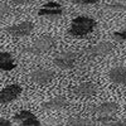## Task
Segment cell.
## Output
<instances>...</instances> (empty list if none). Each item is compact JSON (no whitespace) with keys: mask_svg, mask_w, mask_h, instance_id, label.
Wrapping results in <instances>:
<instances>
[{"mask_svg":"<svg viewBox=\"0 0 126 126\" xmlns=\"http://www.w3.org/2000/svg\"><path fill=\"white\" fill-rule=\"evenodd\" d=\"M94 27H96V20L94 19L81 15L73 19L69 28V34L73 37H85L88 33H91L94 29Z\"/></svg>","mask_w":126,"mask_h":126,"instance_id":"1","label":"cell"},{"mask_svg":"<svg viewBox=\"0 0 126 126\" xmlns=\"http://www.w3.org/2000/svg\"><path fill=\"white\" fill-rule=\"evenodd\" d=\"M54 46H56V40L53 38L49 35H43V37L38 38L32 46L25 47L23 52L30 53V54H43L46 52L50 50Z\"/></svg>","mask_w":126,"mask_h":126,"instance_id":"2","label":"cell"},{"mask_svg":"<svg viewBox=\"0 0 126 126\" xmlns=\"http://www.w3.org/2000/svg\"><path fill=\"white\" fill-rule=\"evenodd\" d=\"M117 111L119 105L116 102H103L93 110V113L98 117L100 121H102V124H106L110 120H112V117L117 113Z\"/></svg>","mask_w":126,"mask_h":126,"instance_id":"3","label":"cell"},{"mask_svg":"<svg viewBox=\"0 0 126 126\" xmlns=\"http://www.w3.org/2000/svg\"><path fill=\"white\" fill-rule=\"evenodd\" d=\"M113 49V44L111 42H100V43L90 47L85 53L87 54L88 58H97V57H105L109 54L110 52Z\"/></svg>","mask_w":126,"mask_h":126,"instance_id":"4","label":"cell"},{"mask_svg":"<svg viewBox=\"0 0 126 126\" xmlns=\"http://www.w3.org/2000/svg\"><path fill=\"white\" fill-rule=\"evenodd\" d=\"M77 57H78V53H75V52H64V53L57 56L53 62L61 69H69V68H73V66H75V63L77 61Z\"/></svg>","mask_w":126,"mask_h":126,"instance_id":"5","label":"cell"},{"mask_svg":"<svg viewBox=\"0 0 126 126\" xmlns=\"http://www.w3.org/2000/svg\"><path fill=\"white\" fill-rule=\"evenodd\" d=\"M33 29H34L33 23H30V22H23V23L16 24V25L8 27L5 30L8 32L10 35L16 37V38H22V37H27V35L32 34Z\"/></svg>","mask_w":126,"mask_h":126,"instance_id":"6","label":"cell"},{"mask_svg":"<svg viewBox=\"0 0 126 126\" xmlns=\"http://www.w3.org/2000/svg\"><path fill=\"white\" fill-rule=\"evenodd\" d=\"M22 93V87L19 85H10L0 91V103H8L18 98Z\"/></svg>","mask_w":126,"mask_h":126,"instance_id":"7","label":"cell"},{"mask_svg":"<svg viewBox=\"0 0 126 126\" xmlns=\"http://www.w3.org/2000/svg\"><path fill=\"white\" fill-rule=\"evenodd\" d=\"M53 78H54V72L47 68H39L30 73V79L38 83V85H44V83L52 81Z\"/></svg>","mask_w":126,"mask_h":126,"instance_id":"8","label":"cell"},{"mask_svg":"<svg viewBox=\"0 0 126 126\" xmlns=\"http://www.w3.org/2000/svg\"><path fill=\"white\" fill-rule=\"evenodd\" d=\"M76 96L82 97V98H87V97H92L96 94L97 92V86L92 82H83L81 85L76 86L73 90Z\"/></svg>","mask_w":126,"mask_h":126,"instance_id":"9","label":"cell"},{"mask_svg":"<svg viewBox=\"0 0 126 126\" xmlns=\"http://www.w3.org/2000/svg\"><path fill=\"white\" fill-rule=\"evenodd\" d=\"M62 14H63V9L56 1H49L38 10V15L40 16H53L54 18V16H61Z\"/></svg>","mask_w":126,"mask_h":126,"instance_id":"10","label":"cell"},{"mask_svg":"<svg viewBox=\"0 0 126 126\" xmlns=\"http://www.w3.org/2000/svg\"><path fill=\"white\" fill-rule=\"evenodd\" d=\"M109 78L115 85H126V67H113L109 72Z\"/></svg>","mask_w":126,"mask_h":126,"instance_id":"11","label":"cell"},{"mask_svg":"<svg viewBox=\"0 0 126 126\" xmlns=\"http://www.w3.org/2000/svg\"><path fill=\"white\" fill-rule=\"evenodd\" d=\"M67 106H68V102L66 97H63V96H56L42 105V107L44 110H63Z\"/></svg>","mask_w":126,"mask_h":126,"instance_id":"12","label":"cell"},{"mask_svg":"<svg viewBox=\"0 0 126 126\" xmlns=\"http://www.w3.org/2000/svg\"><path fill=\"white\" fill-rule=\"evenodd\" d=\"M15 61L12 54L8 52H0V69L3 71H12L15 68Z\"/></svg>","mask_w":126,"mask_h":126,"instance_id":"13","label":"cell"},{"mask_svg":"<svg viewBox=\"0 0 126 126\" xmlns=\"http://www.w3.org/2000/svg\"><path fill=\"white\" fill-rule=\"evenodd\" d=\"M67 125H69V126H88V125H92V122L88 119H86V117L73 116V117L68 119Z\"/></svg>","mask_w":126,"mask_h":126,"instance_id":"14","label":"cell"},{"mask_svg":"<svg viewBox=\"0 0 126 126\" xmlns=\"http://www.w3.org/2000/svg\"><path fill=\"white\" fill-rule=\"evenodd\" d=\"M30 117H35V116H34V115L30 111H28V110H23V111L18 112L15 116H14V122L22 124L23 121H25V120H28V119H30Z\"/></svg>","mask_w":126,"mask_h":126,"instance_id":"15","label":"cell"},{"mask_svg":"<svg viewBox=\"0 0 126 126\" xmlns=\"http://www.w3.org/2000/svg\"><path fill=\"white\" fill-rule=\"evenodd\" d=\"M106 10H110V12H124L126 9V4L120 3V1H115V3H110L105 6Z\"/></svg>","mask_w":126,"mask_h":126,"instance_id":"16","label":"cell"},{"mask_svg":"<svg viewBox=\"0 0 126 126\" xmlns=\"http://www.w3.org/2000/svg\"><path fill=\"white\" fill-rule=\"evenodd\" d=\"M113 37L116 38V39H120V40H126V29L119 30V32H115V33H113Z\"/></svg>","mask_w":126,"mask_h":126,"instance_id":"17","label":"cell"},{"mask_svg":"<svg viewBox=\"0 0 126 126\" xmlns=\"http://www.w3.org/2000/svg\"><path fill=\"white\" fill-rule=\"evenodd\" d=\"M9 5L5 4V3H0V18H3L5 14L9 13Z\"/></svg>","mask_w":126,"mask_h":126,"instance_id":"18","label":"cell"},{"mask_svg":"<svg viewBox=\"0 0 126 126\" xmlns=\"http://www.w3.org/2000/svg\"><path fill=\"white\" fill-rule=\"evenodd\" d=\"M73 1L77 4H96L100 0H73Z\"/></svg>","mask_w":126,"mask_h":126,"instance_id":"19","label":"cell"},{"mask_svg":"<svg viewBox=\"0 0 126 126\" xmlns=\"http://www.w3.org/2000/svg\"><path fill=\"white\" fill-rule=\"evenodd\" d=\"M10 125H12V122H10L9 120L0 117V126H10Z\"/></svg>","mask_w":126,"mask_h":126,"instance_id":"20","label":"cell"},{"mask_svg":"<svg viewBox=\"0 0 126 126\" xmlns=\"http://www.w3.org/2000/svg\"><path fill=\"white\" fill-rule=\"evenodd\" d=\"M15 4H25V3H29V1H33V0H13Z\"/></svg>","mask_w":126,"mask_h":126,"instance_id":"21","label":"cell"}]
</instances>
